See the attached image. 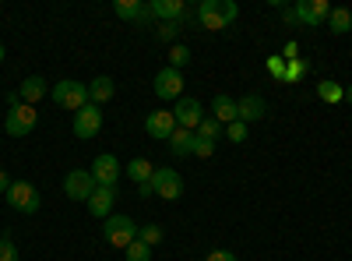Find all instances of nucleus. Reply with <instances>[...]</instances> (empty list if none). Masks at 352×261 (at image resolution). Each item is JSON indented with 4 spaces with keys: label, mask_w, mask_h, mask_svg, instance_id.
Returning <instances> with one entry per match:
<instances>
[{
    "label": "nucleus",
    "mask_w": 352,
    "mask_h": 261,
    "mask_svg": "<svg viewBox=\"0 0 352 261\" xmlns=\"http://www.w3.org/2000/svg\"><path fill=\"white\" fill-rule=\"evenodd\" d=\"M155 96L159 99H184V74L173 67H162L155 74Z\"/></svg>",
    "instance_id": "obj_11"
},
{
    "label": "nucleus",
    "mask_w": 352,
    "mask_h": 261,
    "mask_svg": "<svg viewBox=\"0 0 352 261\" xmlns=\"http://www.w3.org/2000/svg\"><path fill=\"white\" fill-rule=\"evenodd\" d=\"M226 138H229L232 145H240V141H247V124H240V121H232V124H226Z\"/></svg>",
    "instance_id": "obj_29"
},
{
    "label": "nucleus",
    "mask_w": 352,
    "mask_h": 261,
    "mask_svg": "<svg viewBox=\"0 0 352 261\" xmlns=\"http://www.w3.org/2000/svg\"><path fill=\"white\" fill-rule=\"evenodd\" d=\"M345 103L352 106V85H345Z\"/></svg>",
    "instance_id": "obj_39"
},
{
    "label": "nucleus",
    "mask_w": 352,
    "mask_h": 261,
    "mask_svg": "<svg viewBox=\"0 0 352 261\" xmlns=\"http://www.w3.org/2000/svg\"><path fill=\"white\" fill-rule=\"evenodd\" d=\"M8 205H11L14 212H21V216L39 212V191H36V184L11 180V187H8Z\"/></svg>",
    "instance_id": "obj_5"
},
{
    "label": "nucleus",
    "mask_w": 352,
    "mask_h": 261,
    "mask_svg": "<svg viewBox=\"0 0 352 261\" xmlns=\"http://www.w3.org/2000/svg\"><path fill=\"white\" fill-rule=\"evenodd\" d=\"M317 96H320V99H324V103H342V99H345V89H342V85H338V81H331V78H324V81H320V85H317Z\"/></svg>",
    "instance_id": "obj_24"
},
{
    "label": "nucleus",
    "mask_w": 352,
    "mask_h": 261,
    "mask_svg": "<svg viewBox=\"0 0 352 261\" xmlns=\"http://www.w3.org/2000/svg\"><path fill=\"white\" fill-rule=\"evenodd\" d=\"M50 96H53L56 106L78 113L81 106H88V85H85V81H74V78H60V81L50 89Z\"/></svg>",
    "instance_id": "obj_2"
},
{
    "label": "nucleus",
    "mask_w": 352,
    "mask_h": 261,
    "mask_svg": "<svg viewBox=\"0 0 352 261\" xmlns=\"http://www.w3.org/2000/svg\"><path fill=\"white\" fill-rule=\"evenodd\" d=\"M8 187H11V177H8V169H0V194H8Z\"/></svg>",
    "instance_id": "obj_37"
},
{
    "label": "nucleus",
    "mask_w": 352,
    "mask_h": 261,
    "mask_svg": "<svg viewBox=\"0 0 352 261\" xmlns=\"http://www.w3.org/2000/svg\"><path fill=\"white\" fill-rule=\"evenodd\" d=\"M113 201H116V187H96L92 198H88V212H92L96 219H109Z\"/></svg>",
    "instance_id": "obj_16"
},
{
    "label": "nucleus",
    "mask_w": 352,
    "mask_h": 261,
    "mask_svg": "<svg viewBox=\"0 0 352 261\" xmlns=\"http://www.w3.org/2000/svg\"><path fill=\"white\" fill-rule=\"evenodd\" d=\"M0 261H18V247L11 244V237H0Z\"/></svg>",
    "instance_id": "obj_31"
},
{
    "label": "nucleus",
    "mask_w": 352,
    "mask_h": 261,
    "mask_svg": "<svg viewBox=\"0 0 352 261\" xmlns=\"http://www.w3.org/2000/svg\"><path fill=\"white\" fill-rule=\"evenodd\" d=\"M187 64H190V50H187L184 43H176V46L169 50V67L180 71V67H187Z\"/></svg>",
    "instance_id": "obj_27"
},
{
    "label": "nucleus",
    "mask_w": 352,
    "mask_h": 261,
    "mask_svg": "<svg viewBox=\"0 0 352 261\" xmlns=\"http://www.w3.org/2000/svg\"><path fill=\"white\" fill-rule=\"evenodd\" d=\"M194 156H197V159H208V156H215V141H204V138H197V145H194Z\"/></svg>",
    "instance_id": "obj_33"
},
{
    "label": "nucleus",
    "mask_w": 352,
    "mask_h": 261,
    "mask_svg": "<svg viewBox=\"0 0 352 261\" xmlns=\"http://www.w3.org/2000/svg\"><path fill=\"white\" fill-rule=\"evenodd\" d=\"M219 4H222V0H201V4H197V18H201V25L208 28V32H222V28H229V21L222 18Z\"/></svg>",
    "instance_id": "obj_15"
},
{
    "label": "nucleus",
    "mask_w": 352,
    "mask_h": 261,
    "mask_svg": "<svg viewBox=\"0 0 352 261\" xmlns=\"http://www.w3.org/2000/svg\"><path fill=\"white\" fill-rule=\"evenodd\" d=\"M162 237H166V229H162V226H155V222H152V226H141V229H138V240H141V244H148V247L162 244Z\"/></svg>",
    "instance_id": "obj_26"
},
{
    "label": "nucleus",
    "mask_w": 352,
    "mask_h": 261,
    "mask_svg": "<svg viewBox=\"0 0 352 261\" xmlns=\"http://www.w3.org/2000/svg\"><path fill=\"white\" fill-rule=\"evenodd\" d=\"M92 180H96V187H116V180H120V159L102 152L92 163Z\"/></svg>",
    "instance_id": "obj_9"
},
{
    "label": "nucleus",
    "mask_w": 352,
    "mask_h": 261,
    "mask_svg": "<svg viewBox=\"0 0 352 261\" xmlns=\"http://www.w3.org/2000/svg\"><path fill=\"white\" fill-rule=\"evenodd\" d=\"M152 191H155V198H162V201H180L184 198V177L176 169H169V166H155V173H152Z\"/></svg>",
    "instance_id": "obj_4"
},
{
    "label": "nucleus",
    "mask_w": 352,
    "mask_h": 261,
    "mask_svg": "<svg viewBox=\"0 0 352 261\" xmlns=\"http://www.w3.org/2000/svg\"><path fill=\"white\" fill-rule=\"evenodd\" d=\"M264 113H268V106H264L261 96H243V99H236V121H240V124H257V121H264Z\"/></svg>",
    "instance_id": "obj_14"
},
{
    "label": "nucleus",
    "mask_w": 352,
    "mask_h": 261,
    "mask_svg": "<svg viewBox=\"0 0 352 261\" xmlns=\"http://www.w3.org/2000/svg\"><path fill=\"white\" fill-rule=\"evenodd\" d=\"M138 222L131 219V216H109L106 219V226H102V237H106V244L109 247H120V251H127L134 240H138Z\"/></svg>",
    "instance_id": "obj_1"
},
{
    "label": "nucleus",
    "mask_w": 352,
    "mask_h": 261,
    "mask_svg": "<svg viewBox=\"0 0 352 261\" xmlns=\"http://www.w3.org/2000/svg\"><path fill=\"white\" fill-rule=\"evenodd\" d=\"M152 18H162V21H184L187 14V4L184 0H152Z\"/></svg>",
    "instance_id": "obj_18"
},
{
    "label": "nucleus",
    "mask_w": 352,
    "mask_h": 261,
    "mask_svg": "<svg viewBox=\"0 0 352 261\" xmlns=\"http://www.w3.org/2000/svg\"><path fill=\"white\" fill-rule=\"evenodd\" d=\"M138 194H141V198H152L155 191H152V184H138Z\"/></svg>",
    "instance_id": "obj_38"
},
{
    "label": "nucleus",
    "mask_w": 352,
    "mask_h": 261,
    "mask_svg": "<svg viewBox=\"0 0 352 261\" xmlns=\"http://www.w3.org/2000/svg\"><path fill=\"white\" fill-rule=\"evenodd\" d=\"M46 92H50V89H46V81H43L39 74L25 78V81H21V89H18V96H21V103H25V106H36Z\"/></svg>",
    "instance_id": "obj_20"
},
{
    "label": "nucleus",
    "mask_w": 352,
    "mask_h": 261,
    "mask_svg": "<svg viewBox=\"0 0 352 261\" xmlns=\"http://www.w3.org/2000/svg\"><path fill=\"white\" fill-rule=\"evenodd\" d=\"M124 173L134 180V184H152V173H155V166L148 163V159H131L127 166H124Z\"/></svg>",
    "instance_id": "obj_22"
},
{
    "label": "nucleus",
    "mask_w": 352,
    "mask_h": 261,
    "mask_svg": "<svg viewBox=\"0 0 352 261\" xmlns=\"http://www.w3.org/2000/svg\"><path fill=\"white\" fill-rule=\"evenodd\" d=\"M194 145H197V134H194V131H187V127H176V131L169 134V149H173V156H176V159L194 156Z\"/></svg>",
    "instance_id": "obj_17"
},
{
    "label": "nucleus",
    "mask_w": 352,
    "mask_h": 261,
    "mask_svg": "<svg viewBox=\"0 0 352 261\" xmlns=\"http://www.w3.org/2000/svg\"><path fill=\"white\" fill-rule=\"evenodd\" d=\"M204 261H236V254H232V251H226V247H219V251H212V254L204 258Z\"/></svg>",
    "instance_id": "obj_35"
},
{
    "label": "nucleus",
    "mask_w": 352,
    "mask_h": 261,
    "mask_svg": "<svg viewBox=\"0 0 352 261\" xmlns=\"http://www.w3.org/2000/svg\"><path fill=\"white\" fill-rule=\"evenodd\" d=\"M328 28L335 36H345L349 28H352V11H345V8H331V14H328Z\"/></svg>",
    "instance_id": "obj_23"
},
{
    "label": "nucleus",
    "mask_w": 352,
    "mask_h": 261,
    "mask_svg": "<svg viewBox=\"0 0 352 261\" xmlns=\"http://www.w3.org/2000/svg\"><path fill=\"white\" fill-rule=\"evenodd\" d=\"M144 131H148L155 141H169V134L176 131V117H173V109H152L148 117H144Z\"/></svg>",
    "instance_id": "obj_12"
},
{
    "label": "nucleus",
    "mask_w": 352,
    "mask_h": 261,
    "mask_svg": "<svg viewBox=\"0 0 352 261\" xmlns=\"http://www.w3.org/2000/svg\"><path fill=\"white\" fill-rule=\"evenodd\" d=\"M96 191V180H92V169H71L64 177V194L71 201H88Z\"/></svg>",
    "instance_id": "obj_7"
},
{
    "label": "nucleus",
    "mask_w": 352,
    "mask_h": 261,
    "mask_svg": "<svg viewBox=\"0 0 352 261\" xmlns=\"http://www.w3.org/2000/svg\"><path fill=\"white\" fill-rule=\"evenodd\" d=\"M268 71H272L275 78L285 81V61H282V56H272V61H268Z\"/></svg>",
    "instance_id": "obj_34"
},
{
    "label": "nucleus",
    "mask_w": 352,
    "mask_h": 261,
    "mask_svg": "<svg viewBox=\"0 0 352 261\" xmlns=\"http://www.w3.org/2000/svg\"><path fill=\"white\" fill-rule=\"evenodd\" d=\"M307 74V61H289L285 64V81H300Z\"/></svg>",
    "instance_id": "obj_30"
},
{
    "label": "nucleus",
    "mask_w": 352,
    "mask_h": 261,
    "mask_svg": "<svg viewBox=\"0 0 352 261\" xmlns=\"http://www.w3.org/2000/svg\"><path fill=\"white\" fill-rule=\"evenodd\" d=\"M282 18H285V25H300L296 21V8H282Z\"/></svg>",
    "instance_id": "obj_36"
},
{
    "label": "nucleus",
    "mask_w": 352,
    "mask_h": 261,
    "mask_svg": "<svg viewBox=\"0 0 352 261\" xmlns=\"http://www.w3.org/2000/svg\"><path fill=\"white\" fill-rule=\"evenodd\" d=\"M99 131H102V109H99L96 103L81 106V109L74 113V134L85 138V141H92Z\"/></svg>",
    "instance_id": "obj_6"
},
{
    "label": "nucleus",
    "mask_w": 352,
    "mask_h": 261,
    "mask_svg": "<svg viewBox=\"0 0 352 261\" xmlns=\"http://www.w3.org/2000/svg\"><path fill=\"white\" fill-rule=\"evenodd\" d=\"M197 138H204V141H219V134H226V124H219L215 117H204L201 124H197V131H194Z\"/></svg>",
    "instance_id": "obj_25"
},
{
    "label": "nucleus",
    "mask_w": 352,
    "mask_h": 261,
    "mask_svg": "<svg viewBox=\"0 0 352 261\" xmlns=\"http://www.w3.org/2000/svg\"><path fill=\"white\" fill-rule=\"evenodd\" d=\"M113 92H116L113 78H109V74H99V78H92V85H88V103L102 106V103H109V99H113Z\"/></svg>",
    "instance_id": "obj_19"
},
{
    "label": "nucleus",
    "mask_w": 352,
    "mask_h": 261,
    "mask_svg": "<svg viewBox=\"0 0 352 261\" xmlns=\"http://www.w3.org/2000/svg\"><path fill=\"white\" fill-rule=\"evenodd\" d=\"M176 32H180V21H162L159 25V39H166V43H173Z\"/></svg>",
    "instance_id": "obj_32"
},
{
    "label": "nucleus",
    "mask_w": 352,
    "mask_h": 261,
    "mask_svg": "<svg viewBox=\"0 0 352 261\" xmlns=\"http://www.w3.org/2000/svg\"><path fill=\"white\" fill-rule=\"evenodd\" d=\"M36 124H39V113H36V106H11L8 109V117H4V131L11 134V138H28L36 131Z\"/></svg>",
    "instance_id": "obj_3"
},
{
    "label": "nucleus",
    "mask_w": 352,
    "mask_h": 261,
    "mask_svg": "<svg viewBox=\"0 0 352 261\" xmlns=\"http://www.w3.org/2000/svg\"><path fill=\"white\" fill-rule=\"evenodd\" d=\"M113 11H116V18L134 21V25H148L152 21V8L141 4V0H113Z\"/></svg>",
    "instance_id": "obj_13"
},
{
    "label": "nucleus",
    "mask_w": 352,
    "mask_h": 261,
    "mask_svg": "<svg viewBox=\"0 0 352 261\" xmlns=\"http://www.w3.org/2000/svg\"><path fill=\"white\" fill-rule=\"evenodd\" d=\"M212 117H215L219 124H232V121H236V99L226 96V92H219V96L212 99Z\"/></svg>",
    "instance_id": "obj_21"
},
{
    "label": "nucleus",
    "mask_w": 352,
    "mask_h": 261,
    "mask_svg": "<svg viewBox=\"0 0 352 261\" xmlns=\"http://www.w3.org/2000/svg\"><path fill=\"white\" fill-rule=\"evenodd\" d=\"M4 56H8V53H4V43H0V61H4Z\"/></svg>",
    "instance_id": "obj_40"
},
{
    "label": "nucleus",
    "mask_w": 352,
    "mask_h": 261,
    "mask_svg": "<svg viewBox=\"0 0 352 261\" xmlns=\"http://www.w3.org/2000/svg\"><path fill=\"white\" fill-rule=\"evenodd\" d=\"M124 254H127V261H152V247H148V244H141V240H134Z\"/></svg>",
    "instance_id": "obj_28"
},
{
    "label": "nucleus",
    "mask_w": 352,
    "mask_h": 261,
    "mask_svg": "<svg viewBox=\"0 0 352 261\" xmlns=\"http://www.w3.org/2000/svg\"><path fill=\"white\" fill-rule=\"evenodd\" d=\"M173 117H176V127H187V131H197V124L204 121V106L197 99H176V109H173Z\"/></svg>",
    "instance_id": "obj_10"
},
{
    "label": "nucleus",
    "mask_w": 352,
    "mask_h": 261,
    "mask_svg": "<svg viewBox=\"0 0 352 261\" xmlns=\"http://www.w3.org/2000/svg\"><path fill=\"white\" fill-rule=\"evenodd\" d=\"M296 21L300 25H310V28H317L320 21H328V14H331V4L328 0H296Z\"/></svg>",
    "instance_id": "obj_8"
}]
</instances>
